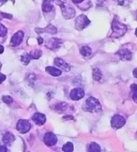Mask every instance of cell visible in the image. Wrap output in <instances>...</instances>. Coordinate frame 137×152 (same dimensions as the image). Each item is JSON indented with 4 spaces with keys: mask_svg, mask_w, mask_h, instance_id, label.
Segmentation results:
<instances>
[{
    "mask_svg": "<svg viewBox=\"0 0 137 152\" xmlns=\"http://www.w3.org/2000/svg\"><path fill=\"white\" fill-rule=\"evenodd\" d=\"M127 32V26L118 21V18H115L112 23V34L111 38H120L123 37Z\"/></svg>",
    "mask_w": 137,
    "mask_h": 152,
    "instance_id": "6da1fadb",
    "label": "cell"
},
{
    "mask_svg": "<svg viewBox=\"0 0 137 152\" xmlns=\"http://www.w3.org/2000/svg\"><path fill=\"white\" fill-rule=\"evenodd\" d=\"M83 109L89 113H93V112H100L102 111V105H100V102L94 97H89L83 106Z\"/></svg>",
    "mask_w": 137,
    "mask_h": 152,
    "instance_id": "7a4b0ae2",
    "label": "cell"
},
{
    "mask_svg": "<svg viewBox=\"0 0 137 152\" xmlns=\"http://www.w3.org/2000/svg\"><path fill=\"white\" fill-rule=\"evenodd\" d=\"M89 23H90L89 19H88L86 15L84 14L79 15L75 20V28L77 30H83L84 28H86Z\"/></svg>",
    "mask_w": 137,
    "mask_h": 152,
    "instance_id": "3957f363",
    "label": "cell"
},
{
    "mask_svg": "<svg viewBox=\"0 0 137 152\" xmlns=\"http://www.w3.org/2000/svg\"><path fill=\"white\" fill-rule=\"evenodd\" d=\"M60 7H61L62 15H63V17L65 19L68 20V19L73 18L75 16V10L71 6L67 5V4H65L63 2V4Z\"/></svg>",
    "mask_w": 137,
    "mask_h": 152,
    "instance_id": "277c9868",
    "label": "cell"
},
{
    "mask_svg": "<svg viewBox=\"0 0 137 152\" xmlns=\"http://www.w3.org/2000/svg\"><path fill=\"white\" fill-rule=\"evenodd\" d=\"M125 123H126V119L124 117L120 115H116L111 120V126L113 129H120L125 125Z\"/></svg>",
    "mask_w": 137,
    "mask_h": 152,
    "instance_id": "5b68a950",
    "label": "cell"
},
{
    "mask_svg": "<svg viewBox=\"0 0 137 152\" xmlns=\"http://www.w3.org/2000/svg\"><path fill=\"white\" fill-rule=\"evenodd\" d=\"M16 129L21 133H26L30 131L31 129V124L29 121L26 120V119H20L17 122V125H16Z\"/></svg>",
    "mask_w": 137,
    "mask_h": 152,
    "instance_id": "8992f818",
    "label": "cell"
},
{
    "mask_svg": "<svg viewBox=\"0 0 137 152\" xmlns=\"http://www.w3.org/2000/svg\"><path fill=\"white\" fill-rule=\"evenodd\" d=\"M43 141L47 146H53L57 143V138H56L55 134H54L53 133H47L44 135Z\"/></svg>",
    "mask_w": 137,
    "mask_h": 152,
    "instance_id": "52a82bcc",
    "label": "cell"
},
{
    "mask_svg": "<svg viewBox=\"0 0 137 152\" xmlns=\"http://www.w3.org/2000/svg\"><path fill=\"white\" fill-rule=\"evenodd\" d=\"M84 96V89L80 88V87L72 89L70 93V97L72 101H79V99H81Z\"/></svg>",
    "mask_w": 137,
    "mask_h": 152,
    "instance_id": "ba28073f",
    "label": "cell"
},
{
    "mask_svg": "<svg viewBox=\"0 0 137 152\" xmlns=\"http://www.w3.org/2000/svg\"><path fill=\"white\" fill-rule=\"evenodd\" d=\"M23 39H24V32L23 31L16 32L10 39V45L11 46H18L20 43L23 41Z\"/></svg>",
    "mask_w": 137,
    "mask_h": 152,
    "instance_id": "9c48e42d",
    "label": "cell"
},
{
    "mask_svg": "<svg viewBox=\"0 0 137 152\" xmlns=\"http://www.w3.org/2000/svg\"><path fill=\"white\" fill-rule=\"evenodd\" d=\"M62 43H63L62 39L53 38V39H51L50 41L47 42L46 47L48 48V49L55 50V49H57V48H59L60 46H61Z\"/></svg>",
    "mask_w": 137,
    "mask_h": 152,
    "instance_id": "30bf717a",
    "label": "cell"
},
{
    "mask_svg": "<svg viewBox=\"0 0 137 152\" xmlns=\"http://www.w3.org/2000/svg\"><path fill=\"white\" fill-rule=\"evenodd\" d=\"M116 55L120 57L121 60H125V61H129L131 60L132 57V54L131 51H129L127 49H120L119 51L116 52Z\"/></svg>",
    "mask_w": 137,
    "mask_h": 152,
    "instance_id": "8fae6325",
    "label": "cell"
},
{
    "mask_svg": "<svg viewBox=\"0 0 137 152\" xmlns=\"http://www.w3.org/2000/svg\"><path fill=\"white\" fill-rule=\"evenodd\" d=\"M54 62H55V66H57V67H59L60 69L61 70H65V71H68L71 70V67H70V65L65 61V60H63L62 58H59V57H55V60H54Z\"/></svg>",
    "mask_w": 137,
    "mask_h": 152,
    "instance_id": "7c38bea8",
    "label": "cell"
},
{
    "mask_svg": "<svg viewBox=\"0 0 137 152\" xmlns=\"http://www.w3.org/2000/svg\"><path fill=\"white\" fill-rule=\"evenodd\" d=\"M32 119H33V121L37 124V125H39V126L43 125V124L46 122V117L41 113L34 114V115L32 117Z\"/></svg>",
    "mask_w": 137,
    "mask_h": 152,
    "instance_id": "4fadbf2b",
    "label": "cell"
},
{
    "mask_svg": "<svg viewBox=\"0 0 137 152\" xmlns=\"http://www.w3.org/2000/svg\"><path fill=\"white\" fill-rule=\"evenodd\" d=\"M14 140H15L14 135L11 133H9V131H7V133L3 135V138H2L3 143L5 144V145H7V146L11 145L12 142H14Z\"/></svg>",
    "mask_w": 137,
    "mask_h": 152,
    "instance_id": "5bb4252c",
    "label": "cell"
},
{
    "mask_svg": "<svg viewBox=\"0 0 137 152\" xmlns=\"http://www.w3.org/2000/svg\"><path fill=\"white\" fill-rule=\"evenodd\" d=\"M45 70L47 71L48 73L52 76H55V77H57V76H60L62 73V71L58 70L57 68H55V67H52V66H48L46 67Z\"/></svg>",
    "mask_w": 137,
    "mask_h": 152,
    "instance_id": "9a60e30c",
    "label": "cell"
},
{
    "mask_svg": "<svg viewBox=\"0 0 137 152\" xmlns=\"http://www.w3.org/2000/svg\"><path fill=\"white\" fill-rule=\"evenodd\" d=\"M54 9V5H53V2L51 0H44L43 3H42V10L44 12H50L51 10H53Z\"/></svg>",
    "mask_w": 137,
    "mask_h": 152,
    "instance_id": "2e32d148",
    "label": "cell"
},
{
    "mask_svg": "<svg viewBox=\"0 0 137 152\" xmlns=\"http://www.w3.org/2000/svg\"><path fill=\"white\" fill-rule=\"evenodd\" d=\"M80 53H81L83 57H88L92 55V50H91V48L88 46H83L81 48V50H80Z\"/></svg>",
    "mask_w": 137,
    "mask_h": 152,
    "instance_id": "e0dca14e",
    "label": "cell"
},
{
    "mask_svg": "<svg viewBox=\"0 0 137 152\" xmlns=\"http://www.w3.org/2000/svg\"><path fill=\"white\" fill-rule=\"evenodd\" d=\"M92 77L95 80V81H100V79L102 77V73L98 68H96L93 70H92Z\"/></svg>",
    "mask_w": 137,
    "mask_h": 152,
    "instance_id": "ac0fdd59",
    "label": "cell"
},
{
    "mask_svg": "<svg viewBox=\"0 0 137 152\" xmlns=\"http://www.w3.org/2000/svg\"><path fill=\"white\" fill-rule=\"evenodd\" d=\"M100 146L97 143H91L88 146V151L89 152H100Z\"/></svg>",
    "mask_w": 137,
    "mask_h": 152,
    "instance_id": "d6986e66",
    "label": "cell"
},
{
    "mask_svg": "<svg viewBox=\"0 0 137 152\" xmlns=\"http://www.w3.org/2000/svg\"><path fill=\"white\" fill-rule=\"evenodd\" d=\"M67 107H68L67 103H65V102H60V103H57V104L55 106V109L56 111H58V113H60V112L65 111L67 109Z\"/></svg>",
    "mask_w": 137,
    "mask_h": 152,
    "instance_id": "ffe728a7",
    "label": "cell"
},
{
    "mask_svg": "<svg viewBox=\"0 0 137 152\" xmlns=\"http://www.w3.org/2000/svg\"><path fill=\"white\" fill-rule=\"evenodd\" d=\"M43 32H47V33H50V34H55L56 32H57V29H56V27L54 26H52V25H49V26H47L45 28L42 29Z\"/></svg>",
    "mask_w": 137,
    "mask_h": 152,
    "instance_id": "44dd1931",
    "label": "cell"
},
{
    "mask_svg": "<svg viewBox=\"0 0 137 152\" xmlns=\"http://www.w3.org/2000/svg\"><path fill=\"white\" fill-rule=\"evenodd\" d=\"M62 150L64 152H71V151H73V145H72V143H71V142L66 143L65 145L63 146Z\"/></svg>",
    "mask_w": 137,
    "mask_h": 152,
    "instance_id": "7402d4cb",
    "label": "cell"
},
{
    "mask_svg": "<svg viewBox=\"0 0 137 152\" xmlns=\"http://www.w3.org/2000/svg\"><path fill=\"white\" fill-rule=\"evenodd\" d=\"M30 59H31V57H30V54H24L22 57H21V61L25 64V65H27V64H29L30 62Z\"/></svg>",
    "mask_w": 137,
    "mask_h": 152,
    "instance_id": "603a6c76",
    "label": "cell"
},
{
    "mask_svg": "<svg viewBox=\"0 0 137 152\" xmlns=\"http://www.w3.org/2000/svg\"><path fill=\"white\" fill-rule=\"evenodd\" d=\"M42 51H39V50H36L34 52H31L30 53V57L31 58H33V59H39V57H42Z\"/></svg>",
    "mask_w": 137,
    "mask_h": 152,
    "instance_id": "cb8c5ba5",
    "label": "cell"
},
{
    "mask_svg": "<svg viewBox=\"0 0 137 152\" xmlns=\"http://www.w3.org/2000/svg\"><path fill=\"white\" fill-rule=\"evenodd\" d=\"M2 101L5 102L6 104H11V103L13 102V99L10 96H4V97L2 98Z\"/></svg>",
    "mask_w": 137,
    "mask_h": 152,
    "instance_id": "d4e9b609",
    "label": "cell"
},
{
    "mask_svg": "<svg viewBox=\"0 0 137 152\" xmlns=\"http://www.w3.org/2000/svg\"><path fill=\"white\" fill-rule=\"evenodd\" d=\"M7 32H8V30H7L6 27L0 23V37H5V36L7 35Z\"/></svg>",
    "mask_w": 137,
    "mask_h": 152,
    "instance_id": "484cf974",
    "label": "cell"
},
{
    "mask_svg": "<svg viewBox=\"0 0 137 152\" xmlns=\"http://www.w3.org/2000/svg\"><path fill=\"white\" fill-rule=\"evenodd\" d=\"M1 16L4 18H8V19H12V15L9 14V13H5V12H1Z\"/></svg>",
    "mask_w": 137,
    "mask_h": 152,
    "instance_id": "4316f807",
    "label": "cell"
},
{
    "mask_svg": "<svg viewBox=\"0 0 137 152\" xmlns=\"http://www.w3.org/2000/svg\"><path fill=\"white\" fill-rule=\"evenodd\" d=\"M6 79V75H4L3 73H0V84H2V82L5 81Z\"/></svg>",
    "mask_w": 137,
    "mask_h": 152,
    "instance_id": "83f0119b",
    "label": "cell"
},
{
    "mask_svg": "<svg viewBox=\"0 0 137 152\" xmlns=\"http://www.w3.org/2000/svg\"><path fill=\"white\" fill-rule=\"evenodd\" d=\"M63 119H65V120H74L73 117H71V115H68V117H64Z\"/></svg>",
    "mask_w": 137,
    "mask_h": 152,
    "instance_id": "f1b7e54d",
    "label": "cell"
},
{
    "mask_svg": "<svg viewBox=\"0 0 137 152\" xmlns=\"http://www.w3.org/2000/svg\"><path fill=\"white\" fill-rule=\"evenodd\" d=\"M131 89L132 91H137V85H135V84H132V85L131 86Z\"/></svg>",
    "mask_w": 137,
    "mask_h": 152,
    "instance_id": "f546056e",
    "label": "cell"
},
{
    "mask_svg": "<svg viewBox=\"0 0 137 152\" xmlns=\"http://www.w3.org/2000/svg\"><path fill=\"white\" fill-rule=\"evenodd\" d=\"M7 151H8V149L6 146H0V152H7Z\"/></svg>",
    "mask_w": 137,
    "mask_h": 152,
    "instance_id": "4dcf8cb0",
    "label": "cell"
},
{
    "mask_svg": "<svg viewBox=\"0 0 137 152\" xmlns=\"http://www.w3.org/2000/svg\"><path fill=\"white\" fill-rule=\"evenodd\" d=\"M132 99H134V102H136V103H137V91H135V92H134V96H132Z\"/></svg>",
    "mask_w": 137,
    "mask_h": 152,
    "instance_id": "1f68e13d",
    "label": "cell"
},
{
    "mask_svg": "<svg viewBox=\"0 0 137 152\" xmlns=\"http://www.w3.org/2000/svg\"><path fill=\"white\" fill-rule=\"evenodd\" d=\"M72 2H73L74 4H76V5H78V4H80V3H82L84 0H71Z\"/></svg>",
    "mask_w": 137,
    "mask_h": 152,
    "instance_id": "d6a6232c",
    "label": "cell"
},
{
    "mask_svg": "<svg viewBox=\"0 0 137 152\" xmlns=\"http://www.w3.org/2000/svg\"><path fill=\"white\" fill-rule=\"evenodd\" d=\"M38 42H39V44H42V43L43 42V39H42V38L39 37V38H38Z\"/></svg>",
    "mask_w": 137,
    "mask_h": 152,
    "instance_id": "836d02e7",
    "label": "cell"
},
{
    "mask_svg": "<svg viewBox=\"0 0 137 152\" xmlns=\"http://www.w3.org/2000/svg\"><path fill=\"white\" fill-rule=\"evenodd\" d=\"M134 73V77L137 79V68H136V69L134 70V73Z\"/></svg>",
    "mask_w": 137,
    "mask_h": 152,
    "instance_id": "e575fe53",
    "label": "cell"
},
{
    "mask_svg": "<svg viewBox=\"0 0 137 152\" xmlns=\"http://www.w3.org/2000/svg\"><path fill=\"white\" fill-rule=\"evenodd\" d=\"M8 1V0H0V7H1L2 5H4L6 2Z\"/></svg>",
    "mask_w": 137,
    "mask_h": 152,
    "instance_id": "d590c367",
    "label": "cell"
},
{
    "mask_svg": "<svg viewBox=\"0 0 137 152\" xmlns=\"http://www.w3.org/2000/svg\"><path fill=\"white\" fill-rule=\"evenodd\" d=\"M3 52H4V47L0 45V54H3Z\"/></svg>",
    "mask_w": 137,
    "mask_h": 152,
    "instance_id": "8d00e7d4",
    "label": "cell"
},
{
    "mask_svg": "<svg viewBox=\"0 0 137 152\" xmlns=\"http://www.w3.org/2000/svg\"><path fill=\"white\" fill-rule=\"evenodd\" d=\"M135 35L137 36V28H136V30H135Z\"/></svg>",
    "mask_w": 137,
    "mask_h": 152,
    "instance_id": "74e56055",
    "label": "cell"
},
{
    "mask_svg": "<svg viewBox=\"0 0 137 152\" xmlns=\"http://www.w3.org/2000/svg\"><path fill=\"white\" fill-rule=\"evenodd\" d=\"M136 19H137V11H136Z\"/></svg>",
    "mask_w": 137,
    "mask_h": 152,
    "instance_id": "f35d334b",
    "label": "cell"
},
{
    "mask_svg": "<svg viewBox=\"0 0 137 152\" xmlns=\"http://www.w3.org/2000/svg\"><path fill=\"white\" fill-rule=\"evenodd\" d=\"M0 68H1V63H0Z\"/></svg>",
    "mask_w": 137,
    "mask_h": 152,
    "instance_id": "ab89813d",
    "label": "cell"
},
{
    "mask_svg": "<svg viewBox=\"0 0 137 152\" xmlns=\"http://www.w3.org/2000/svg\"><path fill=\"white\" fill-rule=\"evenodd\" d=\"M136 134H137V133H136Z\"/></svg>",
    "mask_w": 137,
    "mask_h": 152,
    "instance_id": "60d3db41",
    "label": "cell"
}]
</instances>
